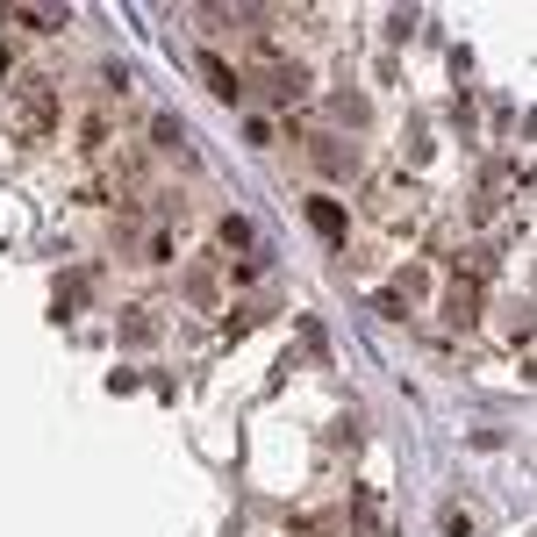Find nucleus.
<instances>
[{"label": "nucleus", "mask_w": 537, "mask_h": 537, "mask_svg": "<svg viewBox=\"0 0 537 537\" xmlns=\"http://www.w3.org/2000/svg\"><path fill=\"white\" fill-rule=\"evenodd\" d=\"M444 316H452V323H473V316H480V280H473V273L452 280V294H444Z\"/></svg>", "instance_id": "1"}, {"label": "nucleus", "mask_w": 537, "mask_h": 537, "mask_svg": "<svg viewBox=\"0 0 537 537\" xmlns=\"http://www.w3.org/2000/svg\"><path fill=\"white\" fill-rule=\"evenodd\" d=\"M201 79H208V86H215V94H222V101H237V94H244V79H237V72H230V65H222V58H215V51H201Z\"/></svg>", "instance_id": "2"}, {"label": "nucleus", "mask_w": 537, "mask_h": 537, "mask_svg": "<svg viewBox=\"0 0 537 537\" xmlns=\"http://www.w3.org/2000/svg\"><path fill=\"white\" fill-rule=\"evenodd\" d=\"M316 165H323L330 179H344V172H351V144H337V137H316Z\"/></svg>", "instance_id": "3"}, {"label": "nucleus", "mask_w": 537, "mask_h": 537, "mask_svg": "<svg viewBox=\"0 0 537 537\" xmlns=\"http://www.w3.org/2000/svg\"><path fill=\"white\" fill-rule=\"evenodd\" d=\"M86 294H94V280H86V273H72V280L58 287V316H79V308H86Z\"/></svg>", "instance_id": "4"}, {"label": "nucleus", "mask_w": 537, "mask_h": 537, "mask_svg": "<svg viewBox=\"0 0 537 537\" xmlns=\"http://www.w3.org/2000/svg\"><path fill=\"white\" fill-rule=\"evenodd\" d=\"M308 222H316L323 237H344V208L337 201H308Z\"/></svg>", "instance_id": "5"}, {"label": "nucleus", "mask_w": 537, "mask_h": 537, "mask_svg": "<svg viewBox=\"0 0 537 537\" xmlns=\"http://www.w3.org/2000/svg\"><path fill=\"white\" fill-rule=\"evenodd\" d=\"M22 22H29L36 36H51V29H65V8H22Z\"/></svg>", "instance_id": "6"}, {"label": "nucleus", "mask_w": 537, "mask_h": 537, "mask_svg": "<svg viewBox=\"0 0 537 537\" xmlns=\"http://www.w3.org/2000/svg\"><path fill=\"white\" fill-rule=\"evenodd\" d=\"M151 137H158V144H179L187 129H179V115H158V122H151Z\"/></svg>", "instance_id": "7"}]
</instances>
